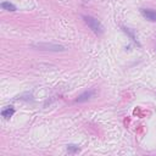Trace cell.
Wrapping results in <instances>:
<instances>
[{
	"mask_svg": "<svg viewBox=\"0 0 156 156\" xmlns=\"http://www.w3.org/2000/svg\"><path fill=\"white\" fill-rule=\"evenodd\" d=\"M140 12H141V15H143L146 20H149V21H151V22H156V11L150 10V9H141Z\"/></svg>",
	"mask_w": 156,
	"mask_h": 156,
	"instance_id": "cell-3",
	"label": "cell"
},
{
	"mask_svg": "<svg viewBox=\"0 0 156 156\" xmlns=\"http://www.w3.org/2000/svg\"><path fill=\"white\" fill-rule=\"evenodd\" d=\"M1 7H2V10H6V11H11V12L16 11V6L13 4H11L10 1H2Z\"/></svg>",
	"mask_w": 156,
	"mask_h": 156,
	"instance_id": "cell-6",
	"label": "cell"
},
{
	"mask_svg": "<svg viewBox=\"0 0 156 156\" xmlns=\"http://www.w3.org/2000/svg\"><path fill=\"white\" fill-rule=\"evenodd\" d=\"M13 113H15V108H13L12 106H9V107H6V108H4V110L1 111V116H2L4 118H10Z\"/></svg>",
	"mask_w": 156,
	"mask_h": 156,
	"instance_id": "cell-5",
	"label": "cell"
},
{
	"mask_svg": "<svg viewBox=\"0 0 156 156\" xmlns=\"http://www.w3.org/2000/svg\"><path fill=\"white\" fill-rule=\"evenodd\" d=\"M83 20H84V22L88 24V27H89V28H90L95 34L100 35V34H102V33H104V27H102V24H101V23H100V21H99V20H96L95 17L83 15Z\"/></svg>",
	"mask_w": 156,
	"mask_h": 156,
	"instance_id": "cell-1",
	"label": "cell"
},
{
	"mask_svg": "<svg viewBox=\"0 0 156 156\" xmlns=\"http://www.w3.org/2000/svg\"><path fill=\"white\" fill-rule=\"evenodd\" d=\"M67 150L71 151V152H76V151L79 150V147L77 145H67Z\"/></svg>",
	"mask_w": 156,
	"mask_h": 156,
	"instance_id": "cell-7",
	"label": "cell"
},
{
	"mask_svg": "<svg viewBox=\"0 0 156 156\" xmlns=\"http://www.w3.org/2000/svg\"><path fill=\"white\" fill-rule=\"evenodd\" d=\"M33 48L38 50H44V51H65L66 48L60 44H52V43H35L32 45Z\"/></svg>",
	"mask_w": 156,
	"mask_h": 156,
	"instance_id": "cell-2",
	"label": "cell"
},
{
	"mask_svg": "<svg viewBox=\"0 0 156 156\" xmlns=\"http://www.w3.org/2000/svg\"><path fill=\"white\" fill-rule=\"evenodd\" d=\"M123 29H124V32H126V33H128V35H129V37H130V38H132V39H133L134 41H136L135 37L133 35V33H132V32H129V29H128V28H123Z\"/></svg>",
	"mask_w": 156,
	"mask_h": 156,
	"instance_id": "cell-8",
	"label": "cell"
},
{
	"mask_svg": "<svg viewBox=\"0 0 156 156\" xmlns=\"http://www.w3.org/2000/svg\"><path fill=\"white\" fill-rule=\"evenodd\" d=\"M93 96H94V91H93V90H88V91H84L83 94H80V95L76 99V101H77V102H84V101L90 100Z\"/></svg>",
	"mask_w": 156,
	"mask_h": 156,
	"instance_id": "cell-4",
	"label": "cell"
}]
</instances>
